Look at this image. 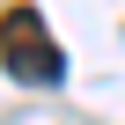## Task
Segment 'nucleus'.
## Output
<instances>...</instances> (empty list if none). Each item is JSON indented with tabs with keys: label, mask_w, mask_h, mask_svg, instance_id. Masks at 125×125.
I'll return each mask as SVG.
<instances>
[{
	"label": "nucleus",
	"mask_w": 125,
	"mask_h": 125,
	"mask_svg": "<svg viewBox=\"0 0 125 125\" xmlns=\"http://www.w3.org/2000/svg\"><path fill=\"white\" fill-rule=\"evenodd\" d=\"M0 52H8V74H15V81H30V88L66 81V59H59V44L44 37L37 8H22V15H8V22H0Z\"/></svg>",
	"instance_id": "f257e3e1"
}]
</instances>
